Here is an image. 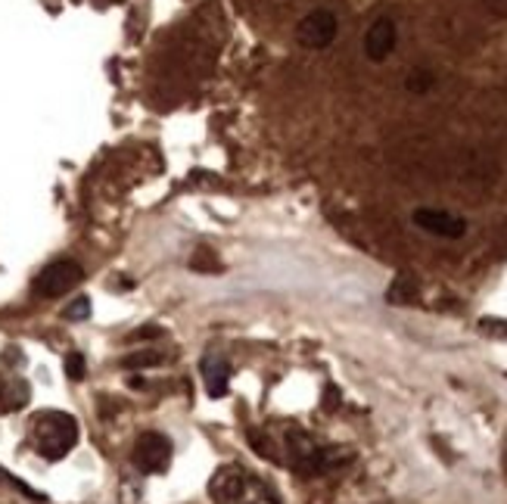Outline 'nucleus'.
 Wrapping results in <instances>:
<instances>
[{"label":"nucleus","mask_w":507,"mask_h":504,"mask_svg":"<svg viewBox=\"0 0 507 504\" xmlns=\"http://www.w3.org/2000/svg\"><path fill=\"white\" fill-rule=\"evenodd\" d=\"M172 461V443L162 433H144L134 445V464L144 473H162Z\"/></svg>","instance_id":"obj_4"},{"label":"nucleus","mask_w":507,"mask_h":504,"mask_svg":"<svg viewBox=\"0 0 507 504\" xmlns=\"http://www.w3.org/2000/svg\"><path fill=\"white\" fill-rule=\"evenodd\" d=\"M433 84H436V79L429 69H414V72L405 79V88L411 90V94H427V90H433Z\"/></svg>","instance_id":"obj_11"},{"label":"nucleus","mask_w":507,"mask_h":504,"mask_svg":"<svg viewBox=\"0 0 507 504\" xmlns=\"http://www.w3.org/2000/svg\"><path fill=\"white\" fill-rule=\"evenodd\" d=\"M411 219L420 230H427L433 237H446V240H457V237L467 234V221L446 212V209H418Z\"/></svg>","instance_id":"obj_5"},{"label":"nucleus","mask_w":507,"mask_h":504,"mask_svg":"<svg viewBox=\"0 0 507 504\" xmlns=\"http://www.w3.org/2000/svg\"><path fill=\"white\" fill-rule=\"evenodd\" d=\"M209 492H212V499L221 504L237 501L246 492V473L234 464H224L221 471L212 476V482H209Z\"/></svg>","instance_id":"obj_7"},{"label":"nucleus","mask_w":507,"mask_h":504,"mask_svg":"<svg viewBox=\"0 0 507 504\" xmlns=\"http://www.w3.org/2000/svg\"><path fill=\"white\" fill-rule=\"evenodd\" d=\"M202 370V380H206V392L212 398H221L228 396L230 389V364L228 359H221V355H206L200 364Z\"/></svg>","instance_id":"obj_8"},{"label":"nucleus","mask_w":507,"mask_h":504,"mask_svg":"<svg viewBox=\"0 0 507 504\" xmlns=\"http://www.w3.org/2000/svg\"><path fill=\"white\" fill-rule=\"evenodd\" d=\"M162 331H159V327H144V331H137V333H131V340H153V336H159Z\"/></svg>","instance_id":"obj_17"},{"label":"nucleus","mask_w":507,"mask_h":504,"mask_svg":"<svg viewBox=\"0 0 507 504\" xmlns=\"http://www.w3.org/2000/svg\"><path fill=\"white\" fill-rule=\"evenodd\" d=\"M79 280H81V265L53 262L38 275V280H34V290H38L41 296H47V299H56V296H66V293L72 290Z\"/></svg>","instance_id":"obj_3"},{"label":"nucleus","mask_w":507,"mask_h":504,"mask_svg":"<svg viewBox=\"0 0 507 504\" xmlns=\"http://www.w3.org/2000/svg\"><path fill=\"white\" fill-rule=\"evenodd\" d=\"M0 476H4V471H0Z\"/></svg>","instance_id":"obj_20"},{"label":"nucleus","mask_w":507,"mask_h":504,"mask_svg":"<svg viewBox=\"0 0 507 504\" xmlns=\"http://www.w3.org/2000/svg\"><path fill=\"white\" fill-rule=\"evenodd\" d=\"M34 445L44 454L47 461H60L66 452H72V445L79 443V424L72 415L62 411H44L34 417Z\"/></svg>","instance_id":"obj_1"},{"label":"nucleus","mask_w":507,"mask_h":504,"mask_svg":"<svg viewBox=\"0 0 507 504\" xmlns=\"http://www.w3.org/2000/svg\"><path fill=\"white\" fill-rule=\"evenodd\" d=\"M483 327H485V331H492V333H498V331L507 333V324H502V321H483Z\"/></svg>","instance_id":"obj_18"},{"label":"nucleus","mask_w":507,"mask_h":504,"mask_svg":"<svg viewBox=\"0 0 507 504\" xmlns=\"http://www.w3.org/2000/svg\"><path fill=\"white\" fill-rule=\"evenodd\" d=\"M249 443H252V448H256V454H262V458H268V461H274V464H277V452H274V443L268 436H262V433H249Z\"/></svg>","instance_id":"obj_13"},{"label":"nucleus","mask_w":507,"mask_h":504,"mask_svg":"<svg viewBox=\"0 0 507 504\" xmlns=\"http://www.w3.org/2000/svg\"><path fill=\"white\" fill-rule=\"evenodd\" d=\"M162 361H165V355L153 352V349H146V352H131L122 359L125 368H156V364H162Z\"/></svg>","instance_id":"obj_12"},{"label":"nucleus","mask_w":507,"mask_h":504,"mask_svg":"<svg viewBox=\"0 0 507 504\" xmlns=\"http://www.w3.org/2000/svg\"><path fill=\"white\" fill-rule=\"evenodd\" d=\"M190 268H193V271H202V275H215V271H221L224 265L215 258V252H209V249H196L193 256H190Z\"/></svg>","instance_id":"obj_9"},{"label":"nucleus","mask_w":507,"mask_h":504,"mask_svg":"<svg viewBox=\"0 0 507 504\" xmlns=\"http://www.w3.org/2000/svg\"><path fill=\"white\" fill-rule=\"evenodd\" d=\"M4 396H6V387L0 383V402H4ZM4 408H6V405H4Z\"/></svg>","instance_id":"obj_19"},{"label":"nucleus","mask_w":507,"mask_h":504,"mask_svg":"<svg viewBox=\"0 0 507 504\" xmlns=\"http://www.w3.org/2000/svg\"><path fill=\"white\" fill-rule=\"evenodd\" d=\"M88 314H90V299H84V296L75 299V303L66 308V318L69 321H84Z\"/></svg>","instance_id":"obj_15"},{"label":"nucleus","mask_w":507,"mask_h":504,"mask_svg":"<svg viewBox=\"0 0 507 504\" xmlns=\"http://www.w3.org/2000/svg\"><path fill=\"white\" fill-rule=\"evenodd\" d=\"M336 32H340V23L330 10H312L308 16L299 19L296 25V41L308 51H324V47L333 44Z\"/></svg>","instance_id":"obj_2"},{"label":"nucleus","mask_w":507,"mask_h":504,"mask_svg":"<svg viewBox=\"0 0 507 504\" xmlns=\"http://www.w3.org/2000/svg\"><path fill=\"white\" fill-rule=\"evenodd\" d=\"M84 368H88V364H84V355L81 352H69L66 355V377H69V380H81Z\"/></svg>","instance_id":"obj_14"},{"label":"nucleus","mask_w":507,"mask_h":504,"mask_svg":"<svg viewBox=\"0 0 507 504\" xmlns=\"http://www.w3.org/2000/svg\"><path fill=\"white\" fill-rule=\"evenodd\" d=\"M386 296H390V303H396V305L411 303V299L418 296V284H414V280H408V277H399L396 284L390 286V293H386Z\"/></svg>","instance_id":"obj_10"},{"label":"nucleus","mask_w":507,"mask_h":504,"mask_svg":"<svg viewBox=\"0 0 507 504\" xmlns=\"http://www.w3.org/2000/svg\"><path fill=\"white\" fill-rule=\"evenodd\" d=\"M396 41H399L396 23L383 16L368 28V34H364V53H368L371 62H383L386 56L396 51Z\"/></svg>","instance_id":"obj_6"},{"label":"nucleus","mask_w":507,"mask_h":504,"mask_svg":"<svg viewBox=\"0 0 507 504\" xmlns=\"http://www.w3.org/2000/svg\"><path fill=\"white\" fill-rule=\"evenodd\" d=\"M324 398H327L324 405H327V408L333 411L336 405H340V389H336V387H327V392H324Z\"/></svg>","instance_id":"obj_16"}]
</instances>
